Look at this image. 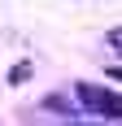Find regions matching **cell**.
I'll return each mask as SVG.
<instances>
[{
  "instance_id": "obj_2",
  "label": "cell",
  "mask_w": 122,
  "mask_h": 126,
  "mask_svg": "<svg viewBox=\"0 0 122 126\" xmlns=\"http://www.w3.org/2000/svg\"><path fill=\"white\" fill-rule=\"evenodd\" d=\"M105 44H109V48H113V52H118V57H122V26H113L109 35H105Z\"/></svg>"
},
{
  "instance_id": "obj_4",
  "label": "cell",
  "mask_w": 122,
  "mask_h": 126,
  "mask_svg": "<svg viewBox=\"0 0 122 126\" xmlns=\"http://www.w3.org/2000/svg\"><path fill=\"white\" fill-rule=\"evenodd\" d=\"M79 126H83V122H79Z\"/></svg>"
},
{
  "instance_id": "obj_1",
  "label": "cell",
  "mask_w": 122,
  "mask_h": 126,
  "mask_svg": "<svg viewBox=\"0 0 122 126\" xmlns=\"http://www.w3.org/2000/svg\"><path fill=\"white\" fill-rule=\"evenodd\" d=\"M79 104L100 117H122V96L109 87H96V83H79Z\"/></svg>"
},
{
  "instance_id": "obj_3",
  "label": "cell",
  "mask_w": 122,
  "mask_h": 126,
  "mask_svg": "<svg viewBox=\"0 0 122 126\" xmlns=\"http://www.w3.org/2000/svg\"><path fill=\"white\" fill-rule=\"evenodd\" d=\"M109 74H113V78H118V83H122V65H109Z\"/></svg>"
}]
</instances>
